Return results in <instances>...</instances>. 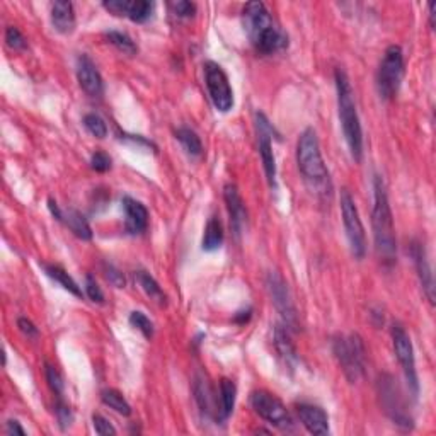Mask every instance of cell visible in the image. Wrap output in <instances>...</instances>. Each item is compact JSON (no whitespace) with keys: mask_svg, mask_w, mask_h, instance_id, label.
Segmentation results:
<instances>
[{"mask_svg":"<svg viewBox=\"0 0 436 436\" xmlns=\"http://www.w3.org/2000/svg\"><path fill=\"white\" fill-rule=\"evenodd\" d=\"M242 21L245 33L254 48L263 54L283 52L288 46V36L275 21L263 2H249L244 6Z\"/></svg>","mask_w":436,"mask_h":436,"instance_id":"6da1fadb","label":"cell"},{"mask_svg":"<svg viewBox=\"0 0 436 436\" xmlns=\"http://www.w3.org/2000/svg\"><path fill=\"white\" fill-rule=\"evenodd\" d=\"M373 239L375 251L382 263L387 268L394 266L397 258L394 218H392L391 203H388L387 188L382 176L373 177V212H372Z\"/></svg>","mask_w":436,"mask_h":436,"instance_id":"7a4b0ae2","label":"cell"},{"mask_svg":"<svg viewBox=\"0 0 436 436\" xmlns=\"http://www.w3.org/2000/svg\"><path fill=\"white\" fill-rule=\"evenodd\" d=\"M297 164L303 181L314 193L322 194V196L330 193L333 184H330L329 170L322 159L321 143L314 128H307L300 135L297 143Z\"/></svg>","mask_w":436,"mask_h":436,"instance_id":"3957f363","label":"cell"},{"mask_svg":"<svg viewBox=\"0 0 436 436\" xmlns=\"http://www.w3.org/2000/svg\"><path fill=\"white\" fill-rule=\"evenodd\" d=\"M334 82H336L337 112H340L342 135H344L348 149L351 152V157L360 162L363 157V130H361L360 116H358L356 104L353 99L351 84H349L344 70L341 68L334 72Z\"/></svg>","mask_w":436,"mask_h":436,"instance_id":"277c9868","label":"cell"},{"mask_svg":"<svg viewBox=\"0 0 436 436\" xmlns=\"http://www.w3.org/2000/svg\"><path fill=\"white\" fill-rule=\"evenodd\" d=\"M333 351L346 379L353 384L360 380L365 372V358H367L363 340L358 334H351L348 337L340 336L333 341Z\"/></svg>","mask_w":436,"mask_h":436,"instance_id":"5b68a950","label":"cell"},{"mask_svg":"<svg viewBox=\"0 0 436 436\" xmlns=\"http://www.w3.org/2000/svg\"><path fill=\"white\" fill-rule=\"evenodd\" d=\"M404 77V53L402 48L391 45L385 50L377 72V89L382 99H394L399 92Z\"/></svg>","mask_w":436,"mask_h":436,"instance_id":"8992f818","label":"cell"},{"mask_svg":"<svg viewBox=\"0 0 436 436\" xmlns=\"http://www.w3.org/2000/svg\"><path fill=\"white\" fill-rule=\"evenodd\" d=\"M340 205L342 224H344L346 237H348L353 256L358 259H363L365 254H367V235H365V227L360 218V212H358L356 203H354L351 193L348 189L341 191Z\"/></svg>","mask_w":436,"mask_h":436,"instance_id":"52a82bcc","label":"cell"},{"mask_svg":"<svg viewBox=\"0 0 436 436\" xmlns=\"http://www.w3.org/2000/svg\"><path fill=\"white\" fill-rule=\"evenodd\" d=\"M251 406L254 409L256 414L268 421L271 426L278 428V430L290 431L295 430V423L291 419V414L288 412L285 404L278 399L275 394L268 391H254L251 394Z\"/></svg>","mask_w":436,"mask_h":436,"instance_id":"ba28073f","label":"cell"},{"mask_svg":"<svg viewBox=\"0 0 436 436\" xmlns=\"http://www.w3.org/2000/svg\"><path fill=\"white\" fill-rule=\"evenodd\" d=\"M203 72L205 84L213 106L217 108V111L228 112L233 106V91L227 73L215 61H206L203 65Z\"/></svg>","mask_w":436,"mask_h":436,"instance_id":"9c48e42d","label":"cell"},{"mask_svg":"<svg viewBox=\"0 0 436 436\" xmlns=\"http://www.w3.org/2000/svg\"><path fill=\"white\" fill-rule=\"evenodd\" d=\"M392 344H394V351L397 360H399L400 367H402L404 377L409 385V391L412 392V395L419 394V380H418V372H416V358H414V348H412V342L409 334L406 333L400 324L392 326Z\"/></svg>","mask_w":436,"mask_h":436,"instance_id":"30bf717a","label":"cell"},{"mask_svg":"<svg viewBox=\"0 0 436 436\" xmlns=\"http://www.w3.org/2000/svg\"><path fill=\"white\" fill-rule=\"evenodd\" d=\"M379 394L382 399V406H384L385 412H387L388 418L394 421V424L402 428V430H411L412 418L407 412L406 406H404L399 387H397L395 380L392 379V377L388 375L380 377Z\"/></svg>","mask_w":436,"mask_h":436,"instance_id":"8fae6325","label":"cell"},{"mask_svg":"<svg viewBox=\"0 0 436 436\" xmlns=\"http://www.w3.org/2000/svg\"><path fill=\"white\" fill-rule=\"evenodd\" d=\"M266 285H268V291H270L276 310L282 314L283 321H285L286 329H297L298 327L297 307H295L293 298H291V293H290V290H288L285 279L282 278L279 272L270 271L268 272Z\"/></svg>","mask_w":436,"mask_h":436,"instance_id":"7c38bea8","label":"cell"},{"mask_svg":"<svg viewBox=\"0 0 436 436\" xmlns=\"http://www.w3.org/2000/svg\"><path fill=\"white\" fill-rule=\"evenodd\" d=\"M256 128H258V138H259V155L263 161L264 174H266L268 182L272 189L276 188V159L275 152H272V136H278L275 126H271L270 119L266 118L264 112H256Z\"/></svg>","mask_w":436,"mask_h":436,"instance_id":"4fadbf2b","label":"cell"},{"mask_svg":"<svg viewBox=\"0 0 436 436\" xmlns=\"http://www.w3.org/2000/svg\"><path fill=\"white\" fill-rule=\"evenodd\" d=\"M77 79H79L80 87L84 92H87L91 97H101L104 92V82L101 77L99 70H97L96 64L87 57V54H80L77 58Z\"/></svg>","mask_w":436,"mask_h":436,"instance_id":"5bb4252c","label":"cell"},{"mask_svg":"<svg viewBox=\"0 0 436 436\" xmlns=\"http://www.w3.org/2000/svg\"><path fill=\"white\" fill-rule=\"evenodd\" d=\"M122 205L124 217H126V220H124L126 232L133 233V235L145 232L147 227H149V210L145 208V205L131 196H124Z\"/></svg>","mask_w":436,"mask_h":436,"instance_id":"9a60e30c","label":"cell"},{"mask_svg":"<svg viewBox=\"0 0 436 436\" xmlns=\"http://www.w3.org/2000/svg\"><path fill=\"white\" fill-rule=\"evenodd\" d=\"M224 198L227 203L228 217H231V227L235 232V235L242 233V228L247 221V210H245L242 196L239 194L235 184H225L224 188Z\"/></svg>","mask_w":436,"mask_h":436,"instance_id":"2e32d148","label":"cell"},{"mask_svg":"<svg viewBox=\"0 0 436 436\" xmlns=\"http://www.w3.org/2000/svg\"><path fill=\"white\" fill-rule=\"evenodd\" d=\"M297 414L309 433L329 435V416L322 407L312 404H298Z\"/></svg>","mask_w":436,"mask_h":436,"instance_id":"e0dca14e","label":"cell"},{"mask_svg":"<svg viewBox=\"0 0 436 436\" xmlns=\"http://www.w3.org/2000/svg\"><path fill=\"white\" fill-rule=\"evenodd\" d=\"M193 391H194V399H196L201 412H203L205 416H208V418L217 416V418L220 419V412H218V409H217V400H215V395H213V388H212V385H210V382L206 380L205 375H196Z\"/></svg>","mask_w":436,"mask_h":436,"instance_id":"ac0fdd59","label":"cell"},{"mask_svg":"<svg viewBox=\"0 0 436 436\" xmlns=\"http://www.w3.org/2000/svg\"><path fill=\"white\" fill-rule=\"evenodd\" d=\"M412 256H414L416 261V270H418L419 275V282H421V286L426 293L428 300L431 303H435V282H433V272H431L430 261H428L426 252H424V247L419 244L412 245Z\"/></svg>","mask_w":436,"mask_h":436,"instance_id":"d6986e66","label":"cell"},{"mask_svg":"<svg viewBox=\"0 0 436 436\" xmlns=\"http://www.w3.org/2000/svg\"><path fill=\"white\" fill-rule=\"evenodd\" d=\"M53 27L61 34H70L75 29V10L68 0H57L52 3Z\"/></svg>","mask_w":436,"mask_h":436,"instance_id":"ffe728a7","label":"cell"},{"mask_svg":"<svg viewBox=\"0 0 436 436\" xmlns=\"http://www.w3.org/2000/svg\"><path fill=\"white\" fill-rule=\"evenodd\" d=\"M61 224H65L70 228V232L80 240H91L92 239V228L85 217L77 210H61Z\"/></svg>","mask_w":436,"mask_h":436,"instance_id":"44dd1931","label":"cell"},{"mask_svg":"<svg viewBox=\"0 0 436 436\" xmlns=\"http://www.w3.org/2000/svg\"><path fill=\"white\" fill-rule=\"evenodd\" d=\"M275 348L278 351L279 356L283 358V361L288 365V367H293L298 361V354L297 349H295L293 342L290 340V334H288V329L285 326H276L275 327Z\"/></svg>","mask_w":436,"mask_h":436,"instance_id":"7402d4cb","label":"cell"},{"mask_svg":"<svg viewBox=\"0 0 436 436\" xmlns=\"http://www.w3.org/2000/svg\"><path fill=\"white\" fill-rule=\"evenodd\" d=\"M154 13V2L149 0H123L122 15H126L133 22L149 21Z\"/></svg>","mask_w":436,"mask_h":436,"instance_id":"603a6c76","label":"cell"},{"mask_svg":"<svg viewBox=\"0 0 436 436\" xmlns=\"http://www.w3.org/2000/svg\"><path fill=\"white\" fill-rule=\"evenodd\" d=\"M221 242H224V227H221V221L218 217H212L205 227L201 247H203V251L212 252L217 251Z\"/></svg>","mask_w":436,"mask_h":436,"instance_id":"cb8c5ba5","label":"cell"},{"mask_svg":"<svg viewBox=\"0 0 436 436\" xmlns=\"http://www.w3.org/2000/svg\"><path fill=\"white\" fill-rule=\"evenodd\" d=\"M176 138L179 140V143L182 145V149L186 150V154L189 155V157H201L203 155V143H201L200 136H198V133L194 130H191V128H177L176 130Z\"/></svg>","mask_w":436,"mask_h":436,"instance_id":"d4e9b609","label":"cell"},{"mask_svg":"<svg viewBox=\"0 0 436 436\" xmlns=\"http://www.w3.org/2000/svg\"><path fill=\"white\" fill-rule=\"evenodd\" d=\"M43 268H45L46 275H48L52 279H54V282H57L58 285L64 286L65 290L70 291V293H72V295H75V297L82 298L80 286L77 285L75 279H73L72 276H70L68 272L64 270V268L58 266V264H43Z\"/></svg>","mask_w":436,"mask_h":436,"instance_id":"484cf974","label":"cell"},{"mask_svg":"<svg viewBox=\"0 0 436 436\" xmlns=\"http://www.w3.org/2000/svg\"><path fill=\"white\" fill-rule=\"evenodd\" d=\"M237 387L232 380L221 379L220 380V419L225 421L232 414L235 407Z\"/></svg>","mask_w":436,"mask_h":436,"instance_id":"4316f807","label":"cell"},{"mask_svg":"<svg viewBox=\"0 0 436 436\" xmlns=\"http://www.w3.org/2000/svg\"><path fill=\"white\" fill-rule=\"evenodd\" d=\"M136 279H138V285L142 286L143 291H145L147 297L154 300V302H157L159 305H166L167 302L166 293H164V290L154 276L149 275L147 271H138L136 272Z\"/></svg>","mask_w":436,"mask_h":436,"instance_id":"83f0119b","label":"cell"},{"mask_svg":"<svg viewBox=\"0 0 436 436\" xmlns=\"http://www.w3.org/2000/svg\"><path fill=\"white\" fill-rule=\"evenodd\" d=\"M101 400H103L108 407H111L112 411L118 412V414L123 416L131 414V406L128 404V400L124 399L122 392L116 391V388H106V391L101 392Z\"/></svg>","mask_w":436,"mask_h":436,"instance_id":"f1b7e54d","label":"cell"},{"mask_svg":"<svg viewBox=\"0 0 436 436\" xmlns=\"http://www.w3.org/2000/svg\"><path fill=\"white\" fill-rule=\"evenodd\" d=\"M104 36H106V40L111 43L112 46H116V48L124 54L138 53V46L135 45V41L131 40L126 33H122V31H108Z\"/></svg>","mask_w":436,"mask_h":436,"instance_id":"f546056e","label":"cell"},{"mask_svg":"<svg viewBox=\"0 0 436 436\" xmlns=\"http://www.w3.org/2000/svg\"><path fill=\"white\" fill-rule=\"evenodd\" d=\"M84 126L85 130H87L92 136H96V138H104V136L108 135L106 122H104L99 115H96V112H87V115L84 116Z\"/></svg>","mask_w":436,"mask_h":436,"instance_id":"4dcf8cb0","label":"cell"},{"mask_svg":"<svg viewBox=\"0 0 436 436\" xmlns=\"http://www.w3.org/2000/svg\"><path fill=\"white\" fill-rule=\"evenodd\" d=\"M130 324L136 327V329H138L140 333L147 337V340L154 337V330H155L154 322H152L145 314L140 312V310H133V312L130 314Z\"/></svg>","mask_w":436,"mask_h":436,"instance_id":"1f68e13d","label":"cell"},{"mask_svg":"<svg viewBox=\"0 0 436 436\" xmlns=\"http://www.w3.org/2000/svg\"><path fill=\"white\" fill-rule=\"evenodd\" d=\"M45 373H46V380H48V385H50V388H52V392L58 397V399H61V395H64V391H65L64 377L60 375V372H58L53 365H48V363L45 365Z\"/></svg>","mask_w":436,"mask_h":436,"instance_id":"d6a6232c","label":"cell"},{"mask_svg":"<svg viewBox=\"0 0 436 436\" xmlns=\"http://www.w3.org/2000/svg\"><path fill=\"white\" fill-rule=\"evenodd\" d=\"M6 43H7V46L13 50H24L27 46L24 34H22L21 31L14 26H9L6 29Z\"/></svg>","mask_w":436,"mask_h":436,"instance_id":"836d02e7","label":"cell"},{"mask_svg":"<svg viewBox=\"0 0 436 436\" xmlns=\"http://www.w3.org/2000/svg\"><path fill=\"white\" fill-rule=\"evenodd\" d=\"M92 426H94L96 433L101 436L116 435V428L109 423V419H106L101 414H92Z\"/></svg>","mask_w":436,"mask_h":436,"instance_id":"e575fe53","label":"cell"},{"mask_svg":"<svg viewBox=\"0 0 436 436\" xmlns=\"http://www.w3.org/2000/svg\"><path fill=\"white\" fill-rule=\"evenodd\" d=\"M85 295L96 303H103L104 302V293L101 290V286L97 285V282L92 278L91 275L85 276Z\"/></svg>","mask_w":436,"mask_h":436,"instance_id":"d590c367","label":"cell"},{"mask_svg":"<svg viewBox=\"0 0 436 436\" xmlns=\"http://www.w3.org/2000/svg\"><path fill=\"white\" fill-rule=\"evenodd\" d=\"M91 167L96 173H108L111 169V157H109L106 152H96L91 157Z\"/></svg>","mask_w":436,"mask_h":436,"instance_id":"8d00e7d4","label":"cell"},{"mask_svg":"<svg viewBox=\"0 0 436 436\" xmlns=\"http://www.w3.org/2000/svg\"><path fill=\"white\" fill-rule=\"evenodd\" d=\"M57 418H58V423H60L61 430L68 428L73 421L72 411H70V407L61 399H58V404H57Z\"/></svg>","mask_w":436,"mask_h":436,"instance_id":"74e56055","label":"cell"},{"mask_svg":"<svg viewBox=\"0 0 436 436\" xmlns=\"http://www.w3.org/2000/svg\"><path fill=\"white\" fill-rule=\"evenodd\" d=\"M104 276H106L108 282L116 288H123L124 283H126L124 282L123 272H119L112 264H104Z\"/></svg>","mask_w":436,"mask_h":436,"instance_id":"f35d334b","label":"cell"},{"mask_svg":"<svg viewBox=\"0 0 436 436\" xmlns=\"http://www.w3.org/2000/svg\"><path fill=\"white\" fill-rule=\"evenodd\" d=\"M173 10L179 17H193L194 13H196V6L193 2H188V0H179V2L173 3Z\"/></svg>","mask_w":436,"mask_h":436,"instance_id":"ab89813d","label":"cell"},{"mask_svg":"<svg viewBox=\"0 0 436 436\" xmlns=\"http://www.w3.org/2000/svg\"><path fill=\"white\" fill-rule=\"evenodd\" d=\"M17 327L26 337H29V340H36V337L40 336V330H38V327L34 326L27 317H19L17 319Z\"/></svg>","mask_w":436,"mask_h":436,"instance_id":"60d3db41","label":"cell"},{"mask_svg":"<svg viewBox=\"0 0 436 436\" xmlns=\"http://www.w3.org/2000/svg\"><path fill=\"white\" fill-rule=\"evenodd\" d=\"M7 435H26V430L17 421H7Z\"/></svg>","mask_w":436,"mask_h":436,"instance_id":"b9f144b4","label":"cell"},{"mask_svg":"<svg viewBox=\"0 0 436 436\" xmlns=\"http://www.w3.org/2000/svg\"><path fill=\"white\" fill-rule=\"evenodd\" d=\"M249 319H251V309H247L245 312H239L235 315V322H239V324H244V322H247Z\"/></svg>","mask_w":436,"mask_h":436,"instance_id":"7bdbcfd3","label":"cell"},{"mask_svg":"<svg viewBox=\"0 0 436 436\" xmlns=\"http://www.w3.org/2000/svg\"><path fill=\"white\" fill-rule=\"evenodd\" d=\"M435 2H431L430 3V24H431V27H433L435 29Z\"/></svg>","mask_w":436,"mask_h":436,"instance_id":"ee69618b","label":"cell"}]
</instances>
